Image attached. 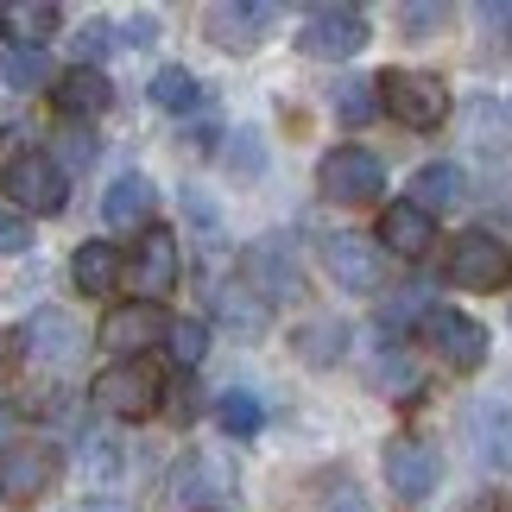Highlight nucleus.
I'll use <instances>...</instances> for the list:
<instances>
[{"mask_svg":"<svg viewBox=\"0 0 512 512\" xmlns=\"http://www.w3.org/2000/svg\"><path fill=\"white\" fill-rule=\"evenodd\" d=\"M449 285H462V291H506L512 285V247L500 241V234H487V228L456 234V247H449Z\"/></svg>","mask_w":512,"mask_h":512,"instance_id":"423d86ee","label":"nucleus"},{"mask_svg":"<svg viewBox=\"0 0 512 512\" xmlns=\"http://www.w3.org/2000/svg\"><path fill=\"white\" fill-rule=\"evenodd\" d=\"M241 285H247L266 310L298 298V291H304V266H298V253L285 247V234H266V241H253V247L241 253Z\"/></svg>","mask_w":512,"mask_h":512,"instance_id":"20e7f679","label":"nucleus"},{"mask_svg":"<svg viewBox=\"0 0 512 512\" xmlns=\"http://www.w3.org/2000/svg\"><path fill=\"white\" fill-rule=\"evenodd\" d=\"M336 114H342V127H367L373 114H380V95H373V76H336Z\"/></svg>","mask_w":512,"mask_h":512,"instance_id":"bb28decb","label":"nucleus"},{"mask_svg":"<svg viewBox=\"0 0 512 512\" xmlns=\"http://www.w3.org/2000/svg\"><path fill=\"white\" fill-rule=\"evenodd\" d=\"M152 38H159V26H152V19L140 13V19H127V32H121V45H140V51H146V45H152Z\"/></svg>","mask_w":512,"mask_h":512,"instance_id":"f704fd0d","label":"nucleus"},{"mask_svg":"<svg viewBox=\"0 0 512 512\" xmlns=\"http://www.w3.org/2000/svg\"><path fill=\"white\" fill-rule=\"evenodd\" d=\"M0 190H7L26 215H57L70 203V177H64L57 159H45V152H13L7 171H0Z\"/></svg>","mask_w":512,"mask_h":512,"instance_id":"39448f33","label":"nucleus"},{"mask_svg":"<svg viewBox=\"0 0 512 512\" xmlns=\"http://www.w3.org/2000/svg\"><path fill=\"white\" fill-rule=\"evenodd\" d=\"M7 83L13 89H45L51 83V57L45 51H13L7 57Z\"/></svg>","mask_w":512,"mask_h":512,"instance_id":"7c9ffc66","label":"nucleus"},{"mask_svg":"<svg viewBox=\"0 0 512 512\" xmlns=\"http://www.w3.org/2000/svg\"><path fill=\"white\" fill-rule=\"evenodd\" d=\"M152 108H165V114H190L196 102H203V83H196V70H184V64H165L159 76H152Z\"/></svg>","mask_w":512,"mask_h":512,"instance_id":"393cba45","label":"nucleus"},{"mask_svg":"<svg viewBox=\"0 0 512 512\" xmlns=\"http://www.w3.org/2000/svg\"><path fill=\"white\" fill-rule=\"evenodd\" d=\"M215 317H222L234 336H247V342H260L266 329H272V310L253 298V291L241 279H228V285H215Z\"/></svg>","mask_w":512,"mask_h":512,"instance_id":"4be33fe9","label":"nucleus"},{"mask_svg":"<svg viewBox=\"0 0 512 512\" xmlns=\"http://www.w3.org/2000/svg\"><path fill=\"white\" fill-rule=\"evenodd\" d=\"M373 95H380V108L411 133H437L443 114H449V89L430 70H380L373 76Z\"/></svg>","mask_w":512,"mask_h":512,"instance_id":"f257e3e1","label":"nucleus"},{"mask_svg":"<svg viewBox=\"0 0 512 512\" xmlns=\"http://www.w3.org/2000/svg\"><path fill=\"white\" fill-rule=\"evenodd\" d=\"M291 348H298V361H310V367H336L342 354H348V323H336V317H310L298 336H291Z\"/></svg>","mask_w":512,"mask_h":512,"instance_id":"b1692460","label":"nucleus"},{"mask_svg":"<svg viewBox=\"0 0 512 512\" xmlns=\"http://www.w3.org/2000/svg\"><path fill=\"white\" fill-rule=\"evenodd\" d=\"M152 209H159V190H152L146 171H121L102 190V222L108 228H152Z\"/></svg>","mask_w":512,"mask_h":512,"instance_id":"dca6fc26","label":"nucleus"},{"mask_svg":"<svg viewBox=\"0 0 512 512\" xmlns=\"http://www.w3.org/2000/svg\"><path fill=\"white\" fill-rule=\"evenodd\" d=\"M424 342L437 348V361L456 367V373H481L487 367V329L475 317H462V310H449V304L424 310Z\"/></svg>","mask_w":512,"mask_h":512,"instance_id":"1a4fd4ad","label":"nucleus"},{"mask_svg":"<svg viewBox=\"0 0 512 512\" xmlns=\"http://www.w3.org/2000/svg\"><path fill=\"white\" fill-rule=\"evenodd\" d=\"M317 190L329 196V203H373V196L386 190V165H380V152H367V146H336V152H323V165H317Z\"/></svg>","mask_w":512,"mask_h":512,"instance_id":"0eeeda50","label":"nucleus"},{"mask_svg":"<svg viewBox=\"0 0 512 512\" xmlns=\"http://www.w3.org/2000/svg\"><path fill=\"white\" fill-rule=\"evenodd\" d=\"M272 19H279L272 7H228V0H222V7L203 13V26H209V38H215V51H253Z\"/></svg>","mask_w":512,"mask_h":512,"instance_id":"a211bd4d","label":"nucleus"},{"mask_svg":"<svg viewBox=\"0 0 512 512\" xmlns=\"http://www.w3.org/2000/svg\"><path fill=\"white\" fill-rule=\"evenodd\" d=\"M165 348H171V361H177V367H196V361L209 354V329L184 317V323H171V329H165Z\"/></svg>","mask_w":512,"mask_h":512,"instance_id":"c85d7f7f","label":"nucleus"},{"mask_svg":"<svg viewBox=\"0 0 512 512\" xmlns=\"http://www.w3.org/2000/svg\"><path fill=\"white\" fill-rule=\"evenodd\" d=\"M32 247V222L26 215H0V253H26Z\"/></svg>","mask_w":512,"mask_h":512,"instance_id":"2f4dec72","label":"nucleus"},{"mask_svg":"<svg viewBox=\"0 0 512 512\" xmlns=\"http://www.w3.org/2000/svg\"><path fill=\"white\" fill-rule=\"evenodd\" d=\"M108 45H114V26H83V51L89 57H102Z\"/></svg>","mask_w":512,"mask_h":512,"instance_id":"e433bc0d","label":"nucleus"},{"mask_svg":"<svg viewBox=\"0 0 512 512\" xmlns=\"http://www.w3.org/2000/svg\"><path fill=\"white\" fill-rule=\"evenodd\" d=\"M380 468H386V487L399 494L405 506H418L437 494V475H443V462H437V449L418 443V437H392L380 449Z\"/></svg>","mask_w":512,"mask_h":512,"instance_id":"f8f14e48","label":"nucleus"},{"mask_svg":"<svg viewBox=\"0 0 512 512\" xmlns=\"http://www.w3.org/2000/svg\"><path fill=\"white\" fill-rule=\"evenodd\" d=\"M373 247L392 253V260H424V253L437 247V222H430L424 209H411V203H386L380 228H373Z\"/></svg>","mask_w":512,"mask_h":512,"instance_id":"2eb2a0df","label":"nucleus"},{"mask_svg":"<svg viewBox=\"0 0 512 512\" xmlns=\"http://www.w3.org/2000/svg\"><path fill=\"white\" fill-rule=\"evenodd\" d=\"M215 424H222L228 437H260V424H266V405L253 399L247 386H234V392H222V405H215Z\"/></svg>","mask_w":512,"mask_h":512,"instance_id":"cd10ccee","label":"nucleus"},{"mask_svg":"<svg viewBox=\"0 0 512 512\" xmlns=\"http://www.w3.org/2000/svg\"><path fill=\"white\" fill-rule=\"evenodd\" d=\"M26 336V354L38 367H70L76 354H83V329H76V317L70 310H57V304H45V310H32V323L19 329Z\"/></svg>","mask_w":512,"mask_h":512,"instance_id":"4468645a","label":"nucleus"},{"mask_svg":"<svg viewBox=\"0 0 512 512\" xmlns=\"http://www.w3.org/2000/svg\"><path fill=\"white\" fill-rule=\"evenodd\" d=\"M411 209H424L430 222H437L443 209H456L462 203V165H449V159H437V165H418V177H411V196H405Z\"/></svg>","mask_w":512,"mask_h":512,"instance_id":"412c9836","label":"nucleus"},{"mask_svg":"<svg viewBox=\"0 0 512 512\" xmlns=\"http://www.w3.org/2000/svg\"><path fill=\"white\" fill-rule=\"evenodd\" d=\"M95 405L121 424H140L165 405V373L152 361H114V367L95 373Z\"/></svg>","mask_w":512,"mask_h":512,"instance_id":"f03ea898","label":"nucleus"},{"mask_svg":"<svg viewBox=\"0 0 512 512\" xmlns=\"http://www.w3.org/2000/svg\"><path fill=\"white\" fill-rule=\"evenodd\" d=\"M228 159L241 165L247 177H260V165H266V152H260V140H253V133H234V146H228Z\"/></svg>","mask_w":512,"mask_h":512,"instance_id":"473e14b6","label":"nucleus"},{"mask_svg":"<svg viewBox=\"0 0 512 512\" xmlns=\"http://www.w3.org/2000/svg\"><path fill=\"white\" fill-rule=\"evenodd\" d=\"M323 266H329V279H336L342 291H354V298L386 291V253L373 247V234H329Z\"/></svg>","mask_w":512,"mask_h":512,"instance_id":"9d476101","label":"nucleus"},{"mask_svg":"<svg viewBox=\"0 0 512 512\" xmlns=\"http://www.w3.org/2000/svg\"><path fill=\"white\" fill-rule=\"evenodd\" d=\"M399 26L411 38H437L449 26V7H443V0H411V7H399Z\"/></svg>","mask_w":512,"mask_h":512,"instance_id":"c756f323","label":"nucleus"},{"mask_svg":"<svg viewBox=\"0 0 512 512\" xmlns=\"http://www.w3.org/2000/svg\"><path fill=\"white\" fill-rule=\"evenodd\" d=\"M133 291H140V304H159L177 291V279H184V253H177V234L171 228H146L140 234V247H133Z\"/></svg>","mask_w":512,"mask_h":512,"instance_id":"9b49d317","label":"nucleus"},{"mask_svg":"<svg viewBox=\"0 0 512 512\" xmlns=\"http://www.w3.org/2000/svg\"><path fill=\"white\" fill-rule=\"evenodd\" d=\"M57 26H64V13H57L51 0H7V7H0V32H7L19 51H45V38Z\"/></svg>","mask_w":512,"mask_h":512,"instance_id":"aec40b11","label":"nucleus"},{"mask_svg":"<svg viewBox=\"0 0 512 512\" xmlns=\"http://www.w3.org/2000/svg\"><path fill=\"white\" fill-rule=\"evenodd\" d=\"M165 329H171L165 304H140V298H133V304H114L102 317V342L121 354V361H146V348H159Z\"/></svg>","mask_w":512,"mask_h":512,"instance_id":"ddd939ff","label":"nucleus"},{"mask_svg":"<svg viewBox=\"0 0 512 512\" xmlns=\"http://www.w3.org/2000/svg\"><path fill=\"white\" fill-rule=\"evenodd\" d=\"M222 487H228V475H222V468H215L209 456H190L184 468H177V500L196 506V512H203L215 494H222Z\"/></svg>","mask_w":512,"mask_h":512,"instance_id":"a878e982","label":"nucleus"},{"mask_svg":"<svg viewBox=\"0 0 512 512\" xmlns=\"http://www.w3.org/2000/svg\"><path fill=\"white\" fill-rule=\"evenodd\" d=\"M367 38L373 32H367V13L361 7H317V13L304 19V32H298V51L317 57V64H348Z\"/></svg>","mask_w":512,"mask_h":512,"instance_id":"6e6552de","label":"nucleus"},{"mask_svg":"<svg viewBox=\"0 0 512 512\" xmlns=\"http://www.w3.org/2000/svg\"><path fill=\"white\" fill-rule=\"evenodd\" d=\"M57 475H64V456H57V443H45V437L0 449V500H7V506L45 500L57 487Z\"/></svg>","mask_w":512,"mask_h":512,"instance_id":"7ed1b4c3","label":"nucleus"},{"mask_svg":"<svg viewBox=\"0 0 512 512\" xmlns=\"http://www.w3.org/2000/svg\"><path fill=\"white\" fill-rule=\"evenodd\" d=\"M323 512H373V506L361 500V487H348V481H336V494H323Z\"/></svg>","mask_w":512,"mask_h":512,"instance_id":"72a5a7b5","label":"nucleus"},{"mask_svg":"<svg viewBox=\"0 0 512 512\" xmlns=\"http://www.w3.org/2000/svg\"><path fill=\"white\" fill-rule=\"evenodd\" d=\"M481 26H500L512 38V0H494V7H481Z\"/></svg>","mask_w":512,"mask_h":512,"instance_id":"c9c22d12","label":"nucleus"},{"mask_svg":"<svg viewBox=\"0 0 512 512\" xmlns=\"http://www.w3.org/2000/svg\"><path fill=\"white\" fill-rule=\"evenodd\" d=\"M51 102H57V114H70V121H95V114L114 102V89L95 64H76L64 76H51Z\"/></svg>","mask_w":512,"mask_h":512,"instance_id":"f3484780","label":"nucleus"},{"mask_svg":"<svg viewBox=\"0 0 512 512\" xmlns=\"http://www.w3.org/2000/svg\"><path fill=\"white\" fill-rule=\"evenodd\" d=\"M121 253H114L108 241H89V247H76V260H70V279L76 291H89V298H108L114 285H121Z\"/></svg>","mask_w":512,"mask_h":512,"instance_id":"5701e85b","label":"nucleus"},{"mask_svg":"<svg viewBox=\"0 0 512 512\" xmlns=\"http://www.w3.org/2000/svg\"><path fill=\"white\" fill-rule=\"evenodd\" d=\"M468 430H475V456L512 468V405L506 399H475L468 405Z\"/></svg>","mask_w":512,"mask_h":512,"instance_id":"6ab92c4d","label":"nucleus"},{"mask_svg":"<svg viewBox=\"0 0 512 512\" xmlns=\"http://www.w3.org/2000/svg\"><path fill=\"white\" fill-rule=\"evenodd\" d=\"M13 437V405H0V443Z\"/></svg>","mask_w":512,"mask_h":512,"instance_id":"4c0bfd02","label":"nucleus"}]
</instances>
